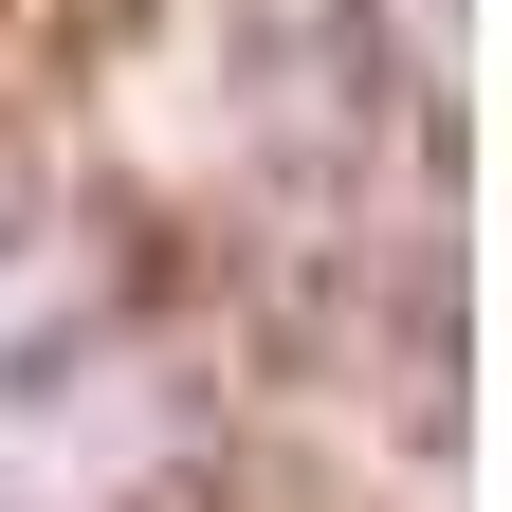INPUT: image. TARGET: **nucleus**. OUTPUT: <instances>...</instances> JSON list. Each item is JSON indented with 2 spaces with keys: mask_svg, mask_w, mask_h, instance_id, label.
Listing matches in <instances>:
<instances>
[{
  "mask_svg": "<svg viewBox=\"0 0 512 512\" xmlns=\"http://www.w3.org/2000/svg\"><path fill=\"white\" fill-rule=\"evenodd\" d=\"M147 348L92 220H55L37 183H0V512H110L147 476Z\"/></svg>",
  "mask_w": 512,
  "mask_h": 512,
  "instance_id": "nucleus-1",
  "label": "nucleus"
}]
</instances>
